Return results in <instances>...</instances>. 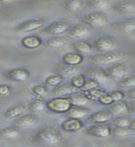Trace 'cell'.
<instances>
[{"label": "cell", "mask_w": 135, "mask_h": 147, "mask_svg": "<svg viewBox=\"0 0 135 147\" xmlns=\"http://www.w3.org/2000/svg\"><path fill=\"white\" fill-rule=\"evenodd\" d=\"M30 141L40 146L56 147L62 144L63 135L57 127L47 125L38 129L30 136Z\"/></svg>", "instance_id": "obj_1"}, {"label": "cell", "mask_w": 135, "mask_h": 147, "mask_svg": "<svg viewBox=\"0 0 135 147\" xmlns=\"http://www.w3.org/2000/svg\"><path fill=\"white\" fill-rule=\"evenodd\" d=\"M124 54L120 53L115 52H108V53H97L92 54L88 57V62L93 65L99 67H107L111 64L119 63L124 59Z\"/></svg>", "instance_id": "obj_2"}, {"label": "cell", "mask_w": 135, "mask_h": 147, "mask_svg": "<svg viewBox=\"0 0 135 147\" xmlns=\"http://www.w3.org/2000/svg\"><path fill=\"white\" fill-rule=\"evenodd\" d=\"M72 107L73 104L67 96H53L46 101V109L57 114H65Z\"/></svg>", "instance_id": "obj_3"}, {"label": "cell", "mask_w": 135, "mask_h": 147, "mask_svg": "<svg viewBox=\"0 0 135 147\" xmlns=\"http://www.w3.org/2000/svg\"><path fill=\"white\" fill-rule=\"evenodd\" d=\"M93 47H94L95 51L99 53L114 52L118 47V41L112 36H100L94 40Z\"/></svg>", "instance_id": "obj_4"}, {"label": "cell", "mask_w": 135, "mask_h": 147, "mask_svg": "<svg viewBox=\"0 0 135 147\" xmlns=\"http://www.w3.org/2000/svg\"><path fill=\"white\" fill-rule=\"evenodd\" d=\"M83 20L90 28L99 29V28H102L108 24L109 18L107 17L105 13L101 11H93L84 15Z\"/></svg>", "instance_id": "obj_5"}, {"label": "cell", "mask_w": 135, "mask_h": 147, "mask_svg": "<svg viewBox=\"0 0 135 147\" xmlns=\"http://www.w3.org/2000/svg\"><path fill=\"white\" fill-rule=\"evenodd\" d=\"M111 129L112 128H111L107 122L93 123L92 125L86 128V133L87 135H90L92 137L105 139V138H109L110 135H112Z\"/></svg>", "instance_id": "obj_6"}, {"label": "cell", "mask_w": 135, "mask_h": 147, "mask_svg": "<svg viewBox=\"0 0 135 147\" xmlns=\"http://www.w3.org/2000/svg\"><path fill=\"white\" fill-rule=\"evenodd\" d=\"M104 70L110 80H117L119 81L123 77L128 76L129 74V68L124 63L119 62L111 64L109 66H107L104 68Z\"/></svg>", "instance_id": "obj_7"}, {"label": "cell", "mask_w": 135, "mask_h": 147, "mask_svg": "<svg viewBox=\"0 0 135 147\" xmlns=\"http://www.w3.org/2000/svg\"><path fill=\"white\" fill-rule=\"evenodd\" d=\"M45 21L41 18H29L21 21L15 28V30L18 33H28L35 30H39L44 27Z\"/></svg>", "instance_id": "obj_8"}, {"label": "cell", "mask_w": 135, "mask_h": 147, "mask_svg": "<svg viewBox=\"0 0 135 147\" xmlns=\"http://www.w3.org/2000/svg\"><path fill=\"white\" fill-rule=\"evenodd\" d=\"M70 27L71 26H70L68 21L63 20H59L53 21L49 25L44 27L43 32L45 34L50 36H60L66 33L68 30L70 29Z\"/></svg>", "instance_id": "obj_9"}, {"label": "cell", "mask_w": 135, "mask_h": 147, "mask_svg": "<svg viewBox=\"0 0 135 147\" xmlns=\"http://www.w3.org/2000/svg\"><path fill=\"white\" fill-rule=\"evenodd\" d=\"M38 117L33 114H23L16 118L13 121V126L17 127L20 131H27L33 129L38 124Z\"/></svg>", "instance_id": "obj_10"}, {"label": "cell", "mask_w": 135, "mask_h": 147, "mask_svg": "<svg viewBox=\"0 0 135 147\" xmlns=\"http://www.w3.org/2000/svg\"><path fill=\"white\" fill-rule=\"evenodd\" d=\"M4 76L10 81L23 83L30 77V72L23 67H14L5 71Z\"/></svg>", "instance_id": "obj_11"}, {"label": "cell", "mask_w": 135, "mask_h": 147, "mask_svg": "<svg viewBox=\"0 0 135 147\" xmlns=\"http://www.w3.org/2000/svg\"><path fill=\"white\" fill-rule=\"evenodd\" d=\"M83 75L86 78H90V79L96 80L97 82H99L101 86L108 84L110 81V78L107 76L104 69L102 67L96 66V65L85 69Z\"/></svg>", "instance_id": "obj_12"}, {"label": "cell", "mask_w": 135, "mask_h": 147, "mask_svg": "<svg viewBox=\"0 0 135 147\" xmlns=\"http://www.w3.org/2000/svg\"><path fill=\"white\" fill-rule=\"evenodd\" d=\"M66 35L70 39L76 40L86 39L91 35V28L86 23L85 24H81V23L74 24L70 27V29L66 32Z\"/></svg>", "instance_id": "obj_13"}, {"label": "cell", "mask_w": 135, "mask_h": 147, "mask_svg": "<svg viewBox=\"0 0 135 147\" xmlns=\"http://www.w3.org/2000/svg\"><path fill=\"white\" fill-rule=\"evenodd\" d=\"M110 27L116 31L122 32L124 34H131L135 31V18L115 21L110 25Z\"/></svg>", "instance_id": "obj_14"}, {"label": "cell", "mask_w": 135, "mask_h": 147, "mask_svg": "<svg viewBox=\"0 0 135 147\" xmlns=\"http://www.w3.org/2000/svg\"><path fill=\"white\" fill-rule=\"evenodd\" d=\"M112 118H113V114L109 109H101L95 112H92L88 115L87 121L92 123H103L111 121Z\"/></svg>", "instance_id": "obj_15"}, {"label": "cell", "mask_w": 135, "mask_h": 147, "mask_svg": "<svg viewBox=\"0 0 135 147\" xmlns=\"http://www.w3.org/2000/svg\"><path fill=\"white\" fill-rule=\"evenodd\" d=\"M77 90L79 89L74 87L71 83L63 82L57 86L53 87V89L51 90V94L54 96H67Z\"/></svg>", "instance_id": "obj_16"}, {"label": "cell", "mask_w": 135, "mask_h": 147, "mask_svg": "<svg viewBox=\"0 0 135 147\" xmlns=\"http://www.w3.org/2000/svg\"><path fill=\"white\" fill-rule=\"evenodd\" d=\"M113 10L122 15H132L135 13V4L128 0H119L113 5Z\"/></svg>", "instance_id": "obj_17"}, {"label": "cell", "mask_w": 135, "mask_h": 147, "mask_svg": "<svg viewBox=\"0 0 135 147\" xmlns=\"http://www.w3.org/2000/svg\"><path fill=\"white\" fill-rule=\"evenodd\" d=\"M83 128V122L80 119L67 118L61 122V129L65 132H76Z\"/></svg>", "instance_id": "obj_18"}, {"label": "cell", "mask_w": 135, "mask_h": 147, "mask_svg": "<svg viewBox=\"0 0 135 147\" xmlns=\"http://www.w3.org/2000/svg\"><path fill=\"white\" fill-rule=\"evenodd\" d=\"M62 63L72 66H78L84 62V55L77 52H68L62 55Z\"/></svg>", "instance_id": "obj_19"}, {"label": "cell", "mask_w": 135, "mask_h": 147, "mask_svg": "<svg viewBox=\"0 0 135 147\" xmlns=\"http://www.w3.org/2000/svg\"><path fill=\"white\" fill-rule=\"evenodd\" d=\"M55 73L63 76V78H71L72 76H74V75H77L79 73V68L78 66H72L61 63L55 66Z\"/></svg>", "instance_id": "obj_20"}, {"label": "cell", "mask_w": 135, "mask_h": 147, "mask_svg": "<svg viewBox=\"0 0 135 147\" xmlns=\"http://www.w3.org/2000/svg\"><path fill=\"white\" fill-rule=\"evenodd\" d=\"M20 44L28 50H35L40 48L43 44V41L39 36L30 35L23 37L20 40Z\"/></svg>", "instance_id": "obj_21"}, {"label": "cell", "mask_w": 135, "mask_h": 147, "mask_svg": "<svg viewBox=\"0 0 135 147\" xmlns=\"http://www.w3.org/2000/svg\"><path fill=\"white\" fill-rule=\"evenodd\" d=\"M28 109V106L22 103H18L12 105L10 107H8L6 110H5L4 116L7 119H14V118H18L23 115Z\"/></svg>", "instance_id": "obj_22"}, {"label": "cell", "mask_w": 135, "mask_h": 147, "mask_svg": "<svg viewBox=\"0 0 135 147\" xmlns=\"http://www.w3.org/2000/svg\"><path fill=\"white\" fill-rule=\"evenodd\" d=\"M109 111L113 114V116H119V115H126L130 113L129 104L124 100L114 101V102L109 106L108 109Z\"/></svg>", "instance_id": "obj_23"}, {"label": "cell", "mask_w": 135, "mask_h": 147, "mask_svg": "<svg viewBox=\"0 0 135 147\" xmlns=\"http://www.w3.org/2000/svg\"><path fill=\"white\" fill-rule=\"evenodd\" d=\"M67 98L72 102L73 106H80V107H86V105L89 104L90 100L86 98L83 91L77 90L74 93L67 96Z\"/></svg>", "instance_id": "obj_24"}, {"label": "cell", "mask_w": 135, "mask_h": 147, "mask_svg": "<svg viewBox=\"0 0 135 147\" xmlns=\"http://www.w3.org/2000/svg\"><path fill=\"white\" fill-rule=\"evenodd\" d=\"M72 46L76 52L81 53V54H88L94 50L93 44H91L88 42V41L84 40H74L72 43Z\"/></svg>", "instance_id": "obj_25"}, {"label": "cell", "mask_w": 135, "mask_h": 147, "mask_svg": "<svg viewBox=\"0 0 135 147\" xmlns=\"http://www.w3.org/2000/svg\"><path fill=\"white\" fill-rule=\"evenodd\" d=\"M90 114V110L85 108L80 107V106H73L68 111L65 113V115L69 118H76V119H82L87 117Z\"/></svg>", "instance_id": "obj_26"}, {"label": "cell", "mask_w": 135, "mask_h": 147, "mask_svg": "<svg viewBox=\"0 0 135 147\" xmlns=\"http://www.w3.org/2000/svg\"><path fill=\"white\" fill-rule=\"evenodd\" d=\"M67 44L66 39H64L63 37H59V36H53L51 38L45 40L44 45L46 47L51 48V49H59L63 48Z\"/></svg>", "instance_id": "obj_27"}, {"label": "cell", "mask_w": 135, "mask_h": 147, "mask_svg": "<svg viewBox=\"0 0 135 147\" xmlns=\"http://www.w3.org/2000/svg\"><path fill=\"white\" fill-rule=\"evenodd\" d=\"M20 135V130L15 126L5 127L0 129V137L7 140H15Z\"/></svg>", "instance_id": "obj_28"}, {"label": "cell", "mask_w": 135, "mask_h": 147, "mask_svg": "<svg viewBox=\"0 0 135 147\" xmlns=\"http://www.w3.org/2000/svg\"><path fill=\"white\" fill-rule=\"evenodd\" d=\"M28 109L35 112L43 111L44 109H46V101L43 100V98L35 96L34 98L30 100V102L28 103Z\"/></svg>", "instance_id": "obj_29"}, {"label": "cell", "mask_w": 135, "mask_h": 147, "mask_svg": "<svg viewBox=\"0 0 135 147\" xmlns=\"http://www.w3.org/2000/svg\"><path fill=\"white\" fill-rule=\"evenodd\" d=\"M63 6L68 12L76 13L82 9L84 6V0H64Z\"/></svg>", "instance_id": "obj_30"}, {"label": "cell", "mask_w": 135, "mask_h": 147, "mask_svg": "<svg viewBox=\"0 0 135 147\" xmlns=\"http://www.w3.org/2000/svg\"><path fill=\"white\" fill-rule=\"evenodd\" d=\"M87 5L97 10H106L110 7V0H87Z\"/></svg>", "instance_id": "obj_31"}, {"label": "cell", "mask_w": 135, "mask_h": 147, "mask_svg": "<svg viewBox=\"0 0 135 147\" xmlns=\"http://www.w3.org/2000/svg\"><path fill=\"white\" fill-rule=\"evenodd\" d=\"M118 86L120 88H132L135 87V75H131V76H126L123 77L122 79H120L118 83Z\"/></svg>", "instance_id": "obj_32"}, {"label": "cell", "mask_w": 135, "mask_h": 147, "mask_svg": "<svg viewBox=\"0 0 135 147\" xmlns=\"http://www.w3.org/2000/svg\"><path fill=\"white\" fill-rule=\"evenodd\" d=\"M112 135L116 137H127L132 135L133 133V130H132L130 127H118L114 126L111 129Z\"/></svg>", "instance_id": "obj_33"}, {"label": "cell", "mask_w": 135, "mask_h": 147, "mask_svg": "<svg viewBox=\"0 0 135 147\" xmlns=\"http://www.w3.org/2000/svg\"><path fill=\"white\" fill-rule=\"evenodd\" d=\"M84 93H85L86 98L90 101H97L100 96L102 95L106 94L107 92L102 88V87H99V88H93L91 90L86 91V92H84Z\"/></svg>", "instance_id": "obj_34"}, {"label": "cell", "mask_w": 135, "mask_h": 147, "mask_svg": "<svg viewBox=\"0 0 135 147\" xmlns=\"http://www.w3.org/2000/svg\"><path fill=\"white\" fill-rule=\"evenodd\" d=\"M64 78L58 74H54V75H50L44 79V83L46 86H51V87H54L60 85L61 83L63 82Z\"/></svg>", "instance_id": "obj_35"}, {"label": "cell", "mask_w": 135, "mask_h": 147, "mask_svg": "<svg viewBox=\"0 0 135 147\" xmlns=\"http://www.w3.org/2000/svg\"><path fill=\"white\" fill-rule=\"evenodd\" d=\"M112 125L118 127H129L131 123V119L125 115H119V116H115L111 119Z\"/></svg>", "instance_id": "obj_36"}, {"label": "cell", "mask_w": 135, "mask_h": 147, "mask_svg": "<svg viewBox=\"0 0 135 147\" xmlns=\"http://www.w3.org/2000/svg\"><path fill=\"white\" fill-rule=\"evenodd\" d=\"M30 91L31 93L35 95V96L38 98H44L48 95L49 91L46 87L43 85H33L30 86Z\"/></svg>", "instance_id": "obj_37"}, {"label": "cell", "mask_w": 135, "mask_h": 147, "mask_svg": "<svg viewBox=\"0 0 135 147\" xmlns=\"http://www.w3.org/2000/svg\"><path fill=\"white\" fill-rule=\"evenodd\" d=\"M86 79V77L84 76L83 74L82 75L77 74V75H74V76H72L71 78H70V83H71L74 87H76L77 89L80 90V88L83 86V85L85 84Z\"/></svg>", "instance_id": "obj_38"}, {"label": "cell", "mask_w": 135, "mask_h": 147, "mask_svg": "<svg viewBox=\"0 0 135 147\" xmlns=\"http://www.w3.org/2000/svg\"><path fill=\"white\" fill-rule=\"evenodd\" d=\"M99 87H101V85L99 82H97L94 79H90V78H86L85 84L83 85V86L80 88L81 91L86 92L88 90H91L93 88H99Z\"/></svg>", "instance_id": "obj_39"}, {"label": "cell", "mask_w": 135, "mask_h": 147, "mask_svg": "<svg viewBox=\"0 0 135 147\" xmlns=\"http://www.w3.org/2000/svg\"><path fill=\"white\" fill-rule=\"evenodd\" d=\"M108 94L112 98L113 101H119V100H123L126 98V94L125 92L122 90H111L109 91Z\"/></svg>", "instance_id": "obj_40"}, {"label": "cell", "mask_w": 135, "mask_h": 147, "mask_svg": "<svg viewBox=\"0 0 135 147\" xmlns=\"http://www.w3.org/2000/svg\"><path fill=\"white\" fill-rule=\"evenodd\" d=\"M97 102L100 103L101 105H104V106H109L112 104L114 101L112 99V98L108 94V92H107L106 94L102 95L100 98H99V100H97Z\"/></svg>", "instance_id": "obj_41"}, {"label": "cell", "mask_w": 135, "mask_h": 147, "mask_svg": "<svg viewBox=\"0 0 135 147\" xmlns=\"http://www.w3.org/2000/svg\"><path fill=\"white\" fill-rule=\"evenodd\" d=\"M12 89L10 86L7 84H0V98H5V96H8L11 94Z\"/></svg>", "instance_id": "obj_42"}, {"label": "cell", "mask_w": 135, "mask_h": 147, "mask_svg": "<svg viewBox=\"0 0 135 147\" xmlns=\"http://www.w3.org/2000/svg\"><path fill=\"white\" fill-rule=\"evenodd\" d=\"M125 94H126V96L130 99H135V87H132V88H128L126 91H125Z\"/></svg>", "instance_id": "obj_43"}, {"label": "cell", "mask_w": 135, "mask_h": 147, "mask_svg": "<svg viewBox=\"0 0 135 147\" xmlns=\"http://www.w3.org/2000/svg\"><path fill=\"white\" fill-rule=\"evenodd\" d=\"M129 109H130V113L135 115V99H132L129 103Z\"/></svg>", "instance_id": "obj_44"}, {"label": "cell", "mask_w": 135, "mask_h": 147, "mask_svg": "<svg viewBox=\"0 0 135 147\" xmlns=\"http://www.w3.org/2000/svg\"><path fill=\"white\" fill-rule=\"evenodd\" d=\"M129 127L131 128L132 130L135 131V119H132V121H131V123H130V126H129Z\"/></svg>", "instance_id": "obj_45"}, {"label": "cell", "mask_w": 135, "mask_h": 147, "mask_svg": "<svg viewBox=\"0 0 135 147\" xmlns=\"http://www.w3.org/2000/svg\"><path fill=\"white\" fill-rule=\"evenodd\" d=\"M13 1H15V0H0L1 4H9V3H11Z\"/></svg>", "instance_id": "obj_46"}, {"label": "cell", "mask_w": 135, "mask_h": 147, "mask_svg": "<svg viewBox=\"0 0 135 147\" xmlns=\"http://www.w3.org/2000/svg\"><path fill=\"white\" fill-rule=\"evenodd\" d=\"M132 144H133V145H134V146H135V140H134V141H133V142H132Z\"/></svg>", "instance_id": "obj_47"}, {"label": "cell", "mask_w": 135, "mask_h": 147, "mask_svg": "<svg viewBox=\"0 0 135 147\" xmlns=\"http://www.w3.org/2000/svg\"><path fill=\"white\" fill-rule=\"evenodd\" d=\"M0 4H1V2H0Z\"/></svg>", "instance_id": "obj_48"}]
</instances>
